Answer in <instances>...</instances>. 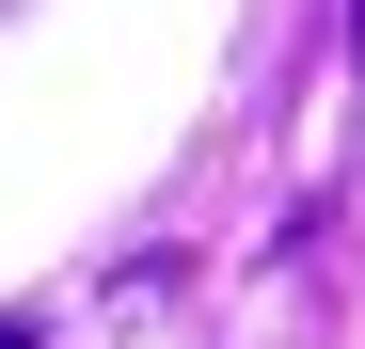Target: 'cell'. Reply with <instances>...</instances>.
<instances>
[{"label":"cell","instance_id":"obj_1","mask_svg":"<svg viewBox=\"0 0 365 349\" xmlns=\"http://www.w3.org/2000/svg\"><path fill=\"white\" fill-rule=\"evenodd\" d=\"M0 349H32V318H0Z\"/></svg>","mask_w":365,"mask_h":349},{"label":"cell","instance_id":"obj_2","mask_svg":"<svg viewBox=\"0 0 365 349\" xmlns=\"http://www.w3.org/2000/svg\"><path fill=\"white\" fill-rule=\"evenodd\" d=\"M349 64H365V0H349Z\"/></svg>","mask_w":365,"mask_h":349}]
</instances>
